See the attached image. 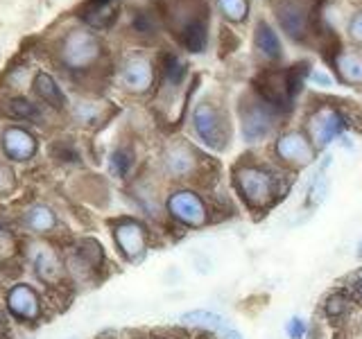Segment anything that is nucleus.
I'll use <instances>...</instances> for the list:
<instances>
[{
    "instance_id": "nucleus-6",
    "label": "nucleus",
    "mask_w": 362,
    "mask_h": 339,
    "mask_svg": "<svg viewBox=\"0 0 362 339\" xmlns=\"http://www.w3.org/2000/svg\"><path fill=\"white\" fill-rule=\"evenodd\" d=\"M59 213L48 201L32 199L16 215V229L25 237H50L59 233Z\"/></svg>"
},
{
    "instance_id": "nucleus-12",
    "label": "nucleus",
    "mask_w": 362,
    "mask_h": 339,
    "mask_svg": "<svg viewBox=\"0 0 362 339\" xmlns=\"http://www.w3.org/2000/svg\"><path fill=\"white\" fill-rule=\"evenodd\" d=\"M276 18L281 28L286 30L292 39L301 41L310 28V16H308V5L303 0H276L274 3Z\"/></svg>"
},
{
    "instance_id": "nucleus-17",
    "label": "nucleus",
    "mask_w": 362,
    "mask_h": 339,
    "mask_svg": "<svg viewBox=\"0 0 362 339\" xmlns=\"http://www.w3.org/2000/svg\"><path fill=\"white\" fill-rule=\"evenodd\" d=\"M32 88H34V93H37V97L41 102H45L50 109H54V111H64L66 109V102H68L66 93L62 90V86L54 82L52 75L39 71L37 75H34Z\"/></svg>"
},
{
    "instance_id": "nucleus-24",
    "label": "nucleus",
    "mask_w": 362,
    "mask_h": 339,
    "mask_svg": "<svg viewBox=\"0 0 362 339\" xmlns=\"http://www.w3.org/2000/svg\"><path fill=\"white\" fill-rule=\"evenodd\" d=\"M50 156L62 165H79V163H82V154H79V150H77L71 138L54 141L50 145Z\"/></svg>"
},
{
    "instance_id": "nucleus-19",
    "label": "nucleus",
    "mask_w": 362,
    "mask_h": 339,
    "mask_svg": "<svg viewBox=\"0 0 362 339\" xmlns=\"http://www.w3.org/2000/svg\"><path fill=\"white\" fill-rule=\"evenodd\" d=\"M3 113H5L7 118H11V120H23V122H37V120H41L39 105H34L32 100L21 97V95L18 97H9L5 102Z\"/></svg>"
},
{
    "instance_id": "nucleus-10",
    "label": "nucleus",
    "mask_w": 362,
    "mask_h": 339,
    "mask_svg": "<svg viewBox=\"0 0 362 339\" xmlns=\"http://www.w3.org/2000/svg\"><path fill=\"white\" fill-rule=\"evenodd\" d=\"M274 154L283 165L299 170L315 161V145L303 131H288L276 141Z\"/></svg>"
},
{
    "instance_id": "nucleus-25",
    "label": "nucleus",
    "mask_w": 362,
    "mask_h": 339,
    "mask_svg": "<svg viewBox=\"0 0 362 339\" xmlns=\"http://www.w3.org/2000/svg\"><path fill=\"white\" fill-rule=\"evenodd\" d=\"M82 18L88 20L93 28H107V25H111L113 20H116V7L90 3V7L82 14Z\"/></svg>"
},
{
    "instance_id": "nucleus-30",
    "label": "nucleus",
    "mask_w": 362,
    "mask_h": 339,
    "mask_svg": "<svg viewBox=\"0 0 362 339\" xmlns=\"http://www.w3.org/2000/svg\"><path fill=\"white\" fill-rule=\"evenodd\" d=\"M75 118L82 124H93L98 118V107L90 105V102H79L75 107Z\"/></svg>"
},
{
    "instance_id": "nucleus-27",
    "label": "nucleus",
    "mask_w": 362,
    "mask_h": 339,
    "mask_svg": "<svg viewBox=\"0 0 362 339\" xmlns=\"http://www.w3.org/2000/svg\"><path fill=\"white\" fill-rule=\"evenodd\" d=\"M326 195H328V177H326V172L322 170V172L317 174V177L313 179V184H310L308 201L313 203V206H320V203H324Z\"/></svg>"
},
{
    "instance_id": "nucleus-36",
    "label": "nucleus",
    "mask_w": 362,
    "mask_h": 339,
    "mask_svg": "<svg viewBox=\"0 0 362 339\" xmlns=\"http://www.w3.org/2000/svg\"><path fill=\"white\" fill-rule=\"evenodd\" d=\"M220 339H245V337H243V333H238L235 328L231 326V328H226V331L220 335Z\"/></svg>"
},
{
    "instance_id": "nucleus-8",
    "label": "nucleus",
    "mask_w": 362,
    "mask_h": 339,
    "mask_svg": "<svg viewBox=\"0 0 362 339\" xmlns=\"http://www.w3.org/2000/svg\"><path fill=\"white\" fill-rule=\"evenodd\" d=\"M62 61L73 71H86L100 56V41L90 32H71L62 43Z\"/></svg>"
},
{
    "instance_id": "nucleus-21",
    "label": "nucleus",
    "mask_w": 362,
    "mask_h": 339,
    "mask_svg": "<svg viewBox=\"0 0 362 339\" xmlns=\"http://www.w3.org/2000/svg\"><path fill=\"white\" fill-rule=\"evenodd\" d=\"M256 48L267 59H279L281 56V41L267 23H258L256 25Z\"/></svg>"
},
{
    "instance_id": "nucleus-13",
    "label": "nucleus",
    "mask_w": 362,
    "mask_h": 339,
    "mask_svg": "<svg viewBox=\"0 0 362 339\" xmlns=\"http://www.w3.org/2000/svg\"><path fill=\"white\" fill-rule=\"evenodd\" d=\"M163 170L173 179H192L199 170V158L190 145L173 143L163 152Z\"/></svg>"
},
{
    "instance_id": "nucleus-32",
    "label": "nucleus",
    "mask_w": 362,
    "mask_h": 339,
    "mask_svg": "<svg viewBox=\"0 0 362 339\" xmlns=\"http://www.w3.org/2000/svg\"><path fill=\"white\" fill-rule=\"evenodd\" d=\"M286 333L290 339H303L305 333H308V326L301 319V316H292V319L286 323Z\"/></svg>"
},
{
    "instance_id": "nucleus-3",
    "label": "nucleus",
    "mask_w": 362,
    "mask_h": 339,
    "mask_svg": "<svg viewBox=\"0 0 362 339\" xmlns=\"http://www.w3.org/2000/svg\"><path fill=\"white\" fill-rule=\"evenodd\" d=\"M3 305L11 321L21 326H39L45 316V297L39 287H34L30 280H11L5 287L3 294Z\"/></svg>"
},
{
    "instance_id": "nucleus-11",
    "label": "nucleus",
    "mask_w": 362,
    "mask_h": 339,
    "mask_svg": "<svg viewBox=\"0 0 362 339\" xmlns=\"http://www.w3.org/2000/svg\"><path fill=\"white\" fill-rule=\"evenodd\" d=\"M243 136L247 143H256L263 141L265 136L274 127V107L265 102L263 97L245 102L243 105Z\"/></svg>"
},
{
    "instance_id": "nucleus-22",
    "label": "nucleus",
    "mask_w": 362,
    "mask_h": 339,
    "mask_svg": "<svg viewBox=\"0 0 362 339\" xmlns=\"http://www.w3.org/2000/svg\"><path fill=\"white\" fill-rule=\"evenodd\" d=\"M136 163V156L132 147H116L111 154H109V167H111V174L116 179H129L132 170Z\"/></svg>"
},
{
    "instance_id": "nucleus-28",
    "label": "nucleus",
    "mask_w": 362,
    "mask_h": 339,
    "mask_svg": "<svg viewBox=\"0 0 362 339\" xmlns=\"http://www.w3.org/2000/svg\"><path fill=\"white\" fill-rule=\"evenodd\" d=\"M184 77H186V66L181 64L175 54H170L165 59V79H168V84L179 86L181 82H184Z\"/></svg>"
},
{
    "instance_id": "nucleus-35",
    "label": "nucleus",
    "mask_w": 362,
    "mask_h": 339,
    "mask_svg": "<svg viewBox=\"0 0 362 339\" xmlns=\"http://www.w3.org/2000/svg\"><path fill=\"white\" fill-rule=\"evenodd\" d=\"M310 79L315 84H320V86H331L333 84V79L328 75H324V73H310Z\"/></svg>"
},
{
    "instance_id": "nucleus-9",
    "label": "nucleus",
    "mask_w": 362,
    "mask_h": 339,
    "mask_svg": "<svg viewBox=\"0 0 362 339\" xmlns=\"http://www.w3.org/2000/svg\"><path fill=\"white\" fill-rule=\"evenodd\" d=\"M0 152L11 163H30L39 154V138L28 127L9 124L0 133Z\"/></svg>"
},
{
    "instance_id": "nucleus-38",
    "label": "nucleus",
    "mask_w": 362,
    "mask_h": 339,
    "mask_svg": "<svg viewBox=\"0 0 362 339\" xmlns=\"http://www.w3.org/2000/svg\"><path fill=\"white\" fill-rule=\"evenodd\" d=\"M145 339H168V337H161V335H150V337H145Z\"/></svg>"
},
{
    "instance_id": "nucleus-26",
    "label": "nucleus",
    "mask_w": 362,
    "mask_h": 339,
    "mask_svg": "<svg viewBox=\"0 0 362 339\" xmlns=\"http://www.w3.org/2000/svg\"><path fill=\"white\" fill-rule=\"evenodd\" d=\"M18 190V177L9 165L0 163V199L11 197Z\"/></svg>"
},
{
    "instance_id": "nucleus-16",
    "label": "nucleus",
    "mask_w": 362,
    "mask_h": 339,
    "mask_svg": "<svg viewBox=\"0 0 362 339\" xmlns=\"http://www.w3.org/2000/svg\"><path fill=\"white\" fill-rule=\"evenodd\" d=\"M23 246H25V235L14 224L0 218V269L23 260Z\"/></svg>"
},
{
    "instance_id": "nucleus-31",
    "label": "nucleus",
    "mask_w": 362,
    "mask_h": 339,
    "mask_svg": "<svg viewBox=\"0 0 362 339\" xmlns=\"http://www.w3.org/2000/svg\"><path fill=\"white\" fill-rule=\"evenodd\" d=\"M346 310H349L346 297H342V294H333V297H328V301H326V314L328 316H342Z\"/></svg>"
},
{
    "instance_id": "nucleus-18",
    "label": "nucleus",
    "mask_w": 362,
    "mask_h": 339,
    "mask_svg": "<svg viewBox=\"0 0 362 339\" xmlns=\"http://www.w3.org/2000/svg\"><path fill=\"white\" fill-rule=\"evenodd\" d=\"M181 323L186 326H197V328H206V331L215 333V335H222L226 328H231V321L226 319V316L213 312V310H190V312H184L179 316Z\"/></svg>"
},
{
    "instance_id": "nucleus-5",
    "label": "nucleus",
    "mask_w": 362,
    "mask_h": 339,
    "mask_svg": "<svg viewBox=\"0 0 362 339\" xmlns=\"http://www.w3.org/2000/svg\"><path fill=\"white\" fill-rule=\"evenodd\" d=\"M163 208L170 220L177 222L179 226H186V229H202L211 220L206 201L202 199L199 192L190 188H179L170 192L163 201Z\"/></svg>"
},
{
    "instance_id": "nucleus-23",
    "label": "nucleus",
    "mask_w": 362,
    "mask_h": 339,
    "mask_svg": "<svg viewBox=\"0 0 362 339\" xmlns=\"http://www.w3.org/2000/svg\"><path fill=\"white\" fill-rule=\"evenodd\" d=\"M181 41L190 52H202L206 45V25L202 18H190L181 30Z\"/></svg>"
},
{
    "instance_id": "nucleus-4",
    "label": "nucleus",
    "mask_w": 362,
    "mask_h": 339,
    "mask_svg": "<svg viewBox=\"0 0 362 339\" xmlns=\"http://www.w3.org/2000/svg\"><path fill=\"white\" fill-rule=\"evenodd\" d=\"M109 229L118 254L127 263H141L150 251V231H147V224L139 218H129V215L116 218L109 222Z\"/></svg>"
},
{
    "instance_id": "nucleus-34",
    "label": "nucleus",
    "mask_w": 362,
    "mask_h": 339,
    "mask_svg": "<svg viewBox=\"0 0 362 339\" xmlns=\"http://www.w3.org/2000/svg\"><path fill=\"white\" fill-rule=\"evenodd\" d=\"M349 30H351V37L362 43V11H360V14H356L354 18H351Z\"/></svg>"
},
{
    "instance_id": "nucleus-33",
    "label": "nucleus",
    "mask_w": 362,
    "mask_h": 339,
    "mask_svg": "<svg viewBox=\"0 0 362 339\" xmlns=\"http://www.w3.org/2000/svg\"><path fill=\"white\" fill-rule=\"evenodd\" d=\"M136 30L143 32V34H152L154 32V20L147 14H141L139 18H136Z\"/></svg>"
},
{
    "instance_id": "nucleus-15",
    "label": "nucleus",
    "mask_w": 362,
    "mask_h": 339,
    "mask_svg": "<svg viewBox=\"0 0 362 339\" xmlns=\"http://www.w3.org/2000/svg\"><path fill=\"white\" fill-rule=\"evenodd\" d=\"M152 79H154L152 64L147 61L145 56H132V59L124 61L120 82L129 93H145V90L152 86Z\"/></svg>"
},
{
    "instance_id": "nucleus-29",
    "label": "nucleus",
    "mask_w": 362,
    "mask_h": 339,
    "mask_svg": "<svg viewBox=\"0 0 362 339\" xmlns=\"http://www.w3.org/2000/svg\"><path fill=\"white\" fill-rule=\"evenodd\" d=\"M218 5L229 20H243L247 16V0H218Z\"/></svg>"
},
{
    "instance_id": "nucleus-7",
    "label": "nucleus",
    "mask_w": 362,
    "mask_h": 339,
    "mask_svg": "<svg viewBox=\"0 0 362 339\" xmlns=\"http://www.w3.org/2000/svg\"><path fill=\"white\" fill-rule=\"evenodd\" d=\"M192 129H195L197 138L213 150H224L229 143V122L220 109H215L209 102H202L192 111Z\"/></svg>"
},
{
    "instance_id": "nucleus-20",
    "label": "nucleus",
    "mask_w": 362,
    "mask_h": 339,
    "mask_svg": "<svg viewBox=\"0 0 362 339\" xmlns=\"http://www.w3.org/2000/svg\"><path fill=\"white\" fill-rule=\"evenodd\" d=\"M337 73L346 84H362V54L360 52H342L335 59Z\"/></svg>"
},
{
    "instance_id": "nucleus-14",
    "label": "nucleus",
    "mask_w": 362,
    "mask_h": 339,
    "mask_svg": "<svg viewBox=\"0 0 362 339\" xmlns=\"http://www.w3.org/2000/svg\"><path fill=\"white\" fill-rule=\"evenodd\" d=\"M344 129V118L335 109H320L310 118V141L315 147H326Z\"/></svg>"
},
{
    "instance_id": "nucleus-37",
    "label": "nucleus",
    "mask_w": 362,
    "mask_h": 339,
    "mask_svg": "<svg viewBox=\"0 0 362 339\" xmlns=\"http://www.w3.org/2000/svg\"><path fill=\"white\" fill-rule=\"evenodd\" d=\"M90 3H95V5H111L113 0H90Z\"/></svg>"
},
{
    "instance_id": "nucleus-2",
    "label": "nucleus",
    "mask_w": 362,
    "mask_h": 339,
    "mask_svg": "<svg viewBox=\"0 0 362 339\" xmlns=\"http://www.w3.org/2000/svg\"><path fill=\"white\" fill-rule=\"evenodd\" d=\"M233 181L243 201L252 210H265L279 197V177H274L269 170L260 165L254 163L238 165L233 172Z\"/></svg>"
},
{
    "instance_id": "nucleus-1",
    "label": "nucleus",
    "mask_w": 362,
    "mask_h": 339,
    "mask_svg": "<svg viewBox=\"0 0 362 339\" xmlns=\"http://www.w3.org/2000/svg\"><path fill=\"white\" fill-rule=\"evenodd\" d=\"M23 263L30 267V274L48 290H62L68 285L66 256L48 237H25Z\"/></svg>"
}]
</instances>
